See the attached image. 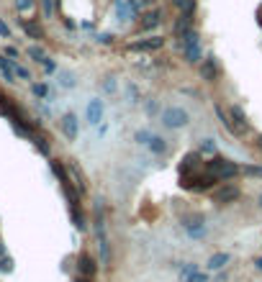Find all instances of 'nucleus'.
<instances>
[{
	"instance_id": "obj_1",
	"label": "nucleus",
	"mask_w": 262,
	"mask_h": 282,
	"mask_svg": "<svg viewBox=\"0 0 262 282\" xmlns=\"http://www.w3.org/2000/svg\"><path fill=\"white\" fill-rule=\"evenodd\" d=\"M206 170L213 172V175L218 177V182H229L232 177L242 175V167H239L237 162H232V159H227V156H213V159H208V162H206Z\"/></svg>"
},
{
	"instance_id": "obj_2",
	"label": "nucleus",
	"mask_w": 262,
	"mask_h": 282,
	"mask_svg": "<svg viewBox=\"0 0 262 282\" xmlns=\"http://www.w3.org/2000/svg\"><path fill=\"white\" fill-rule=\"evenodd\" d=\"M216 182H218V177L208 170H196L188 175H180V185L188 187V190H211Z\"/></svg>"
},
{
	"instance_id": "obj_3",
	"label": "nucleus",
	"mask_w": 262,
	"mask_h": 282,
	"mask_svg": "<svg viewBox=\"0 0 262 282\" xmlns=\"http://www.w3.org/2000/svg\"><path fill=\"white\" fill-rule=\"evenodd\" d=\"M160 124H162L165 129H170V131L185 129V126L191 124V113L185 110V108H180V105H170V108H165V110L160 113Z\"/></svg>"
},
{
	"instance_id": "obj_4",
	"label": "nucleus",
	"mask_w": 262,
	"mask_h": 282,
	"mask_svg": "<svg viewBox=\"0 0 262 282\" xmlns=\"http://www.w3.org/2000/svg\"><path fill=\"white\" fill-rule=\"evenodd\" d=\"M59 129H62V134L69 141H74V139H78V134H80V118L74 115V113H64L59 118Z\"/></svg>"
},
{
	"instance_id": "obj_5",
	"label": "nucleus",
	"mask_w": 262,
	"mask_h": 282,
	"mask_svg": "<svg viewBox=\"0 0 262 282\" xmlns=\"http://www.w3.org/2000/svg\"><path fill=\"white\" fill-rule=\"evenodd\" d=\"M103 113H105V105L100 98H90L88 100V108H85V120L90 126H98L100 120H103Z\"/></svg>"
},
{
	"instance_id": "obj_6",
	"label": "nucleus",
	"mask_w": 262,
	"mask_h": 282,
	"mask_svg": "<svg viewBox=\"0 0 262 282\" xmlns=\"http://www.w3.org/2000/svg\"><path fill=\"white\" fill-rule=\"evenodd\" d=\"M239 195H242V190L237 185H223V187L216 190V203L218 206H232L239 200Z\"/></svg>"
},
{
	"instance_id": "obj_7",
	"label": "nucleus",
	"mask_w": 262,
	"mask_h": 282,
	"mask_svg": "<svg viewBox=\"0 0 262 282\" xmlns=\"http://www.w3.org/2000/svg\"><path fill=\"white\" fill-rule=\"evenodd\" d=\"M196 170H203L201 165V154L193 151V154H185L182 162H180V175H188V172H196Z\"/></svg>"
},
{
	"instance_id": "obj_8",
	"label": "nucleus",
	"mask_w": 262,
	"mask_h": 282,
	"mask_svg": "<svg viewBox=\"0 0 262 282\" xmlns=\"http://www.w3.org/2000/svg\"><path fill=\"white\" fill-rule=\"evenodd\" d=\"M201 77L206 79V83H216V79H218V64H216L213 57H206L201 62Z\"/></svg>"
},
{
	"instance_id": "obj_9",
	"label": "nucleus",
	"mask_w": 262,
	"mask_h": 282,
	"mask_svg": "<svg viewBox=\"0 0 262 282\" xmlns=\"http://www.w3.org/2000/svg\"><path fill=\"white\" fill-rule=\"evenodd\" d=\"M182 49V59L188 64H201L203 62V49L201 44H191V47H180Z\"/></svg>"
},
{
	"instance_id": "obj_10",
	"label": "nucleus",
	"mask_w": 262,
	"mask_h": 282,
	"mask_svg": "<svg viewBox=\"0 0 262 282\" xmlns=\"http://www.w3.org/2000/svg\"><path fill=\"white\" fill-rule=\"evenodd\" d=\"M232 262V257L227 254V252H216V254H211L208 257V262H206V267L211 269V272H221L223 267H227Z\"/></svg>"
},
{
	"instance_id": "obj_11",
	"label": "nucleus",
	"mask_w": 262,
	"mask_h": 282,
	"mask_svg": "<svg viewBox=\"0 0 262 282\" xmlns=\"http://www.w3.org/2000/svg\"><path fill=\"white\" fill-rule=\"evenodd\" d=\"M160 47H165V38L162 36H152V38H146V42H134L131 44V49H136V52H155Z\"/></svg>"
},
{
	"instance_id": "obj_12",
	"label": "nucleus",
	"mask_w": 262,
	"mask_h": 282,
	"mask_svg": "<svg viewBox=\"0 0 262 282\" xmlns=\"http://www.w3.org/2000/svg\"><path fill=\"white\" fill-rule=\"evenodd\" d=\"M229 115H232V120L237 124V129H239V131H247V129H249V118H247V113H244V108H242V105H232Z\"/></svg>"
},
{
	"instance_id": "obj_13",
	"label": "nucleus",
	"mask_w": 262,
	"mask_h": 282,
	"mask_svg": "<svg viewBox=\"0 0 262 282\" xmlns=\"http://www.w3.org/2000/svg\"><path fill=\"white\" fill-rule=\"evenodd\" d=\"M149 151H152L155 156H165L167 151H170V144H167V139L165 136H152V141H149Z\"/></svg>"
},
{
	"instance_id": "obj_14",
	"label": "nucleus",
	"mask_w": 262,
	"mask_h": 282,
	"mask_svg": "<svg viewBox=\"0 0 262 282\" xmlns=\"http://www.w3.org/2000/svg\"><path fill=\"white\" fill-rule=\"evenodd\" d=\"M216 115H218L221 126L227 129V131H232V134H242V131L237 129V124L232 120V115H229V113H223V105H221V103H216Z\"/></svg>"
},
{
	"instance_id": "obj_15",
	"label": "nucleus",
	"mask_w": 262,
	"mask_h": 282,
	"mask_svg": "<svg viewBox=\"0 0 262 282\" xmlns=\"http://www.w3.org/2000/svg\"><path fill=\"white\" fill-rule=\"evenodd\" d=\"M185 231H188L191 238H206V236H208V226H206V221L188 223V226H185Z\"/></svg>"
},
{
	"instance_id": "obj_16",
	"label": "nucleus",
	"mask_w": 262,
	"mask_h": 282,
	"mask_svg": "<svg viewBox=\"0 0 262 282\" xmlns=\"http://www.w3.org/2000/svg\"><path fill=\"white\" fill-rule=\"evenodd\" d=\"M95 269H98V267H95V262H93V259H90L88 254H83V257H80V274H83V277H90V279H93Z\"/></svg>"
},
{
	"instance_id": "obj_17",
	"label": "nucleus",
	"mask_w": 262,
	"mask_h": 282,
	"mask_svg": "<svg viewBox=\"0 0 262 282\" xmlns=\"http://www.w3.org/2000/svg\"><path fill=\"white\" fill-rule=\"evenodd\" d=\"M160 21H162V13H160V11H152V13H146V16H144L141 28H144V31H149V28H157V26H160Z\"/></svg>"
},
{
	"instance_id": "obj_18",
	"label": "nucleus",
	"mask_w": 262,
	"mask_h": 282,
	"mask_svg": "<svg viewBox=\"0 0 262 282\" xmlns=\"http://www.w3.org/2000/svg\"><path fill=\"white\" fill-rule=\"evenodd\" d=\"M98 249H100V264H110V247H108V238L105 236H100L98 238Z\"/></svg>"
},
{
	"instance_id": "obj_19",
	"label": "nucleus",
	"mask_w": 262,
	"mask_h": 282,
	"mask_svg": "<svg viewBox=\"0 0 262 282\" xmlns=\"http://www.w3.org/2000/svg\"><path fill=\"white\" fill-rule=\"evenodd\" d=\"M191 23H193V13H180V21L175 26L177 33H185V31H191Z\"/></svg>"
},
{
	"instance_id": "obj_20",
	"label": "nucleus",
	"mask_w": 262,
	"mask_h": 282,
	"mask_svg": "<svg viewBox=\"0 0 262 282\" xmlns=\"http://www.w3.org/2000/svg\"><path fill=\"white\" fill-rule=\"evenodd\" d=\"M152 131H149V129H139L136 134H134V141L139 144V146H149V141H152Z\"/></svg>"
},
{
	"instance_id": "obj_21",
	"label": "nucleus",
	"mask_w": 262,
	"mask_h": 282,
	"mask_svg": "<svg viewBox=\"0 0 262 282\" xmlns=\"http://www.w3.org/2000/svg\"><path fill=\"white\" fill-rule=\"evenodd\" d=\"M23 31L31 36V38H42L44 36V31H42V26H36L33 21H23Z\"/></svg>"
},
{
	"instance_id": "obj_22",
	"label": "nucleus",
	"mask_w": 262,
	"mask_h": 282,
	"mask_svg": "<svg viewBox=\"0 0 262 282\" xmlns=\"http://www.w3.org/2000/svg\"><path fill=\"white\" fill-rule=\"evenodd\" d=\"M172 6H175L180 13H193V11H196V0H172Z\"/></svg>"
},
{
	"instance_id": "obj_23",
	"label": "nucleus",
	"mask_w": 262,
	"mask_h": 282,
	"mask_svg": "<svg viewBox=\"0 0 262 282\" xmlns=\"http://www.w3.org/2000/svg\"><path fill=\"white\" fill-rule=\"evenodd\" d=\"M196 272H198V264H196V262H185V264L180 267V279L185 282V279H188L191 274H196Z\"/></svg>"
},
{
	"instance_id": "obj_24",
	"label": "nucleus",
	"mask_w": 262,
	"mask_h": 282,
	"mask_svg": "<svg viewBox=\"0 0 262 282\" xmlns=\"http://www.w3.org/2000/svg\"><path fill=\"white\" fill-rule=\"evenodd\" d=\"M31 93H33L36 98L44 100V98H49V85H47V83H33V85H31Z\"/></svg>"
},
{
	"instance_id": "obj_25",
	"label": "nucleus",
	"mask_w": 262,
	"mask_h": 282,
	"mask_svg": "<svg viewBox=\"0 0 262 282\" xmlns=\"http://www.w3.org/2000/svg\"><path fill=\"white\" fill-rule=\"evenodd\" d=\"M59 85L67 88V90H72L74 85H78V83H74V74L72 72H59Z\"/></svg>"
},
{
	"instance_id": "obj_26",
	"label": "nucleus",
	"mask_w": 262,
	"mask_h": 282,
	"mask_svg": "<svg viewBox=\"0 0 262 282\" xmlns=\"http://www.w3.org/2000/svg\"><path fill=\"white\" fill-rule=\"evenodd\" d=\"M28 57H31L33 62H39V64H42V62L47 59V52H44L42 47H28Z\"/></svg>"
},
{
	"instance_id": "obj_27",
	"label": "nucleus",
	"mask_w": 262,
	"mask_h": 282,
	"mask_svg": "<svg viewBox=\"0 0 262 282\" xmlns=\"http://www.w3.org/2000/svg\"><path fill=\"white\" fill-rule=\"evenodd\" d=\"M198 154L203 156V154H216V144H213V139H206L201 146H198Z\"/></svg>"
},
{
	"instance_id": "obj_28",
	"label": "nucleus",
	"mask_w": 262,
	"mask_h": 282,
	"mask_svg": "<svg viewBox=\"0 0 262 282\" xmlns=\"http://www.w3.org/2000/svg\"><path fill=\"white\" fill-rule=\"evenodd\" d=\"M242 175H247V177H262V167L247 165V167H242Z\"/></svg>"
},
{
	"instance_id": "obj_29",
	"label": "nucleus",
	"mask_w": 262,
	"mask_h": 282,
	"mask_svg": "<svg viewBox=\"0 0 262 282\" xmlns=\"http://www.w3.org/2000/svg\"><path fill=\"white\" fill-rule=\"evenodd\" d=\"M31 8H33V0H16V11L18 13H26Z\"/></svg>"
},
{
	"instance_id": "obj_30",
	"label": "nucleus",
	"mask_w": 262,
	"mask_h": 282,
	"mask_svg": "<svg viewBox=\"0 0 262 282\" xmlns=\"http://www.w3.org/2000/svg\"><path fill=\"white\" fill-rule=\"evenodd\" d=\"M13 72H16V77H21V79H31V72H28L26 67H21V64H13Z\"/></svg>"
},
{
	"instance_id": "obj_31",
	"label": "nucleus",
	"mask_w": 262,
	"mask_h": 282,
	"mask_svg": "<svg viewBox=\"0 0 262 282\" xmlns=\"http://www.w3.org/2000/svg\"><path fill=\"white\" fill-rule=\"evenodd\" d=\"M185 282H208V274L206 272H196V274H191Z\"/></svg>"
},
{
	"instance_id": "obj_32",
	"label": "nucleus",
	"mask_w": 262,
	"mask_h": 282,
	"mask_svg": "<svg viewBox=\"0 0 262 282\" xmlns=\"http://www.w3.org/2000/svg\"><path fill=\"white\" fill-rule=\"evenodd\" d=\"M42 64H44V72H47V74H52V72H57V62H54V59H49V57H47V59H44Z\"/></svg>"
},
{
	"instance_id": "obj_33",
	"label": "nucleus",
	"mask_w": 262,
	"mask_h": 282,
	"mask_svg": "<svg viewBox=\"0 0 262 282\" xmlns=\"http://www.w3.org/2000/svg\"><path fill=\"white\" fill-rule=\"evenodd\" d=\"M0 36H3V38H11V26H8L3 18H0Z\"/></svg>"
},
{
	"instance_id": "obj_34",
	"label": "nucleus",
	"mask_w": 262,
	"mask_h": 282,
	"mask_svg": "<svg viewBox=\"0 0 262 282\" xmlns=\"http://www.w3.org/2000/svg\"><path fill=\"white\" fill-rule=\"evenodd\" d=\"M6 57H11V59H18V57H21V52H18L16 47H6Z\"/></svg>"
},
{
	"instance_id": "obj_35",
	"label": "nucleus",
	"mask_w": 262,
	"mask_h": 282,
	"mask_svg": "<svg viewBox=\"0 0 262 282\" xmlns=\"http://www.w3.org/2000/svg\"><path fill=\"white\" fill-rule=\"evenodd\" d=\"M42 6H44V13L52 16V11H54V0H42Z\"/></svg>"
},
{
	"instance_id": "obj_36",
	"label": "nucleus",
	"mask_w": 262,
	"mask_h": 282,
	"mask_svg": "<svg viewBox=\"0 0 262 282\" xmlns=\"http://www.w3.org/2000/svg\"><path fill=\"white\" fill-rule=\"evenodd\" d=\"M103 90H105V93H114V90H116V83H114V77H108V79H105Z\"/></svg>"
},
{
	"instance_id": "obj_37",
	"label": "nucleus",
	"mask_w": 262,
	"mask_h": 282,
	"mask_svg": "<svg viewBox=\"0 0 262 282\" xmlns=\"http://www.w3.org/2000/svg\"><path fill=\"white\" fill-rule=\"evenodd\" d=\"M146 113H149V115L157 113V103H155V100H146Z\"/></svg>"
},
{
	"instance_id": "obj_38",
	"label": "nucleus",
	"mask_w": 262,
	"mask_h": 282,
	"mask_svg": "<svg viewBox=\"0 0 262 282\" xmlns=\"http://www.w3.org/2000/svg\"><path fill=\"white\" fill-rule=\"evenodd\" d=\"M11 267H13V262H11L8 257H6V259H0V269H3V272H8Z\"/></svg>"
},
{
	"instance_id": "obj_39",
	"label": "nucleus",
	"mask_w": 262,
	"mask_h": 282,
	"mask_svg": "<svg viewBox=\"0 0 262 282\" xmlns=\"http://www.w3.org/2000/svg\"><path fill=\"white\" fill-rule=\"evenodd\" d=\"M254 267H257V269L262 272V257H259V259H254Z\"/></svg>"
},
{
	"instance_id": "obj_40",
	"label": "nucleus",
	"mask_w": 262,
	"mask_h": 282,
	"mask_svg": "<svg viewBox=\"0 0 262 282\" xmlns=\"http://www.w3.org/2000/svg\"><path fill=\"white\" fill-rule=\"evenodd\" d=\"M78 282H93V279H90V277H83V274H80V277H78Z\"/></svg>"
},
{
	"instance_id": "obj_41",
	"label": "nucleus",
	"mask_w": 262,
	"mask_h": 282,
	"mask_svg": "<svg viewBox=\"0 0 262 282\" xmlns=\"http://www.w3.org/2000/svg\"><path fill=\"white\" fill-rule=\"evenodd\" d=\"M257 146H259V149H262V136H259V139H257Z\"/></svg>"
},
{
	"instance_id": "obj_42",
	"label": "nucleus",
	"mask_w": 262,
	"mask_h": 282,
	"mask_svg": "<svg viewBox=\"0 0 262 282\" xmlns=\"http://www.w3.org/2000/svg\"><path fill=\"white\" fill-rule=\"evenodd\" d=\"M257 203H259V208H262V195H259V197H257Z\"/></svg>"
}]
</instances>
